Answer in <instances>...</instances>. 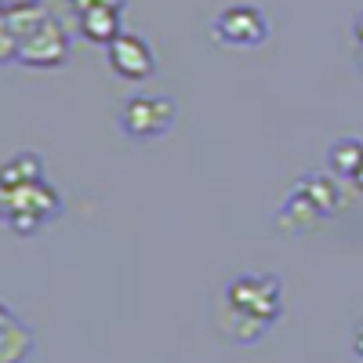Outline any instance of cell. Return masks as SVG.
Wrapping results in <instances>:
<instances>
[{
  "label": "cell",
  "mask_w": 363,
  "mask_h": 363,
  "mask_svg": "<svg viewBox=\"0 0 363 363\" xmlns=\"http://www.w3.org/2000/svg\"><path fill=\"white\" fill-rule=\"evenodd\" d=\"M284 316V284L277 272H236L225 280L215 330L233 345H255L269 335V327Z\"/></svg>",
  "instance_id": "cell-1"
},
{
  "label": "cell",
  "mask_w": 363,
  "mask_h": 363,
  "mask_svg": "<svg viewBox=\"0 0 363 363\" xmlns=\"http://www.w3.org/2000/svg\"><path fill=\"white\" fill-rule=\"evenodd\" d=\"M0 207H4V222L18 236H37L58 211H62V196L51 182H26V186L0 189Z\"/></svg>",
  "instance_id": "cell-2"
},
{
  "label": "cell",
  "mask_w": 363,
  "mask_h": 363,
  "mask_svg": "<svg viewBox=\"0 0 363 363\" xmlns=\"http://www.w3.org/2000/svg\"><path fill=\"white\" fill-rule=\"evenodd\" d=\"M178 124V102L167 95H131L120 109V131L135 142H157Z\"/></svg>",
  "instance_id": "cell-3"
},
{
  "label": "cell",
  "mask_w": 363,
  "mask_h": 363,
  "mask_svg": "<svg viewBox=\"0 0 363 363\" xmlns=\"http://www.w3.org/2000/svg\"><path fill=\"white\" fill-rule=\"evenodd\" d=\"M211 37L222 48L251 51L269 40V18L258 4H225L215 18H211Z\"/></svg>",
  "instance_id": "cell-4"
},
{
  "label": "cell",
  "mask_w": 363,
  "mask_h": 363,
  "mask_svg": "<svg viewBox=\"0 0 363 363\" xmlns=\"http://www.w3.org/2000/svg\"><path fill=\"white\" fill-rule=\"evenodd\" d=\"M106 58H109V69L128 84H142L157 73V55L149 48V40L138 33H120L106 48Z\"/></svg>",
  "instance_id": "cell-5"
},
{
  "label": "cell",
  "mask_w": 363,
  "mask_h": 363,
  "mask_svg": "<svg viewBox=\"0 0 363 363\" xmlns=\"http://www.w3.org/2000/svg\"><path fill=\"white\" fill-rule=\"evenodd\" d=\"M69 58V37L62 22H58L55 15L37 29L33 37H26L22 48H18V62L29 66V69H58Z\"/></svg>",
  "instance_id": "cell-6"
},
{
  "label": "cell",
  "mask_w": 363,
  "mask_h": 363,
  "mask_svg": "<svg viewBox=\"0 0 363 363\" xmlns=\"http://www.w3.org/2000/svg\"><path fill=\"white\" fill-rule=\"evenodd\" d=\"M294 189L320 211L323 222H327V218H335L338 211L345 207V196H349V193L342 189V178H335L330 171H327V174H320V171L301 174V178L294 182Z\"/></svg>",
  "instance_id": "cell-7"
},
{
  "label": "cell",
  "mask_w": 363,
  "mask_h": 363,
  "mask_svg": "<svg viewBox=\"0 0 363 363\" xmlns=\"http://www.w3.org/2000/svg\"><path fill=\"white\" fill-rule=\"evenodd\" d=\"M320 222H323V215L291 186L284 203H280V211H277V229L287 233V236H309Z\"/></svg>",
  "instance_id": "cell-8"
},
{
  "label": "cell",
  "mask_w": 363,
  "mask_h": 363,
  "mask_svg": "<svg viewBox=\"0 0 363 363\" xmlns=\"http://www.w3.org/2000/svg\"><path fill=\"white\" fill-rule=\"evenodd\" d=\"M48 18H51V11L40 4V0H29V4H8L4 11H0V29L11 33L18 40V48H22V40L33 37Z\"/></svg>",
  "instance_id": "cell-9"
},
{
  "label": "cell",
  "mask_w": 363,
  "mask_h": 363,
  "mask_svg": "<svg viewBox=\"0 0 363 363\" xmlns=\"http://www.w3.org/2000/svg\"><path fill=\"white\" fill-rule=\"evenodd\" d=\"M77 26H80V37L99 44V48H109L120 33H124V26H120V8H87L77 15Z\"/></svg>",
  "instance_id": "cell-10"
},
{
  "label": "cell",
  "mask_w": 363,
  "mask_h": 363,
  "mask_svg": "<svg viewBox=\"0 0 363 363\" xmlns=\"http://www.w3.org/2000/svg\"><path fill=\"white\" fill-rule=\"evenodd\" d=\"M29 345H33V330L11 313V306H0V363H22Z\"/></svg>",
  "instance_id": "cell-11"
},
{
  "label": "cell",
  "mask_w": 363,
  "mask_h": 363,
  "mask_svg": "<svg viewBox=\"0 0 363 363\" xmlns=\"http://www.w3.org/2000/svg\"><path fill=\"white\" fill-rule=\"evenodd\" d=\"M359 167H363V142L359 138L345 135V138H338L335 145L327 149V171L335 174V178L352 182Z\"/></svg>",
  "instance_id": "cell-12"
},
{
  "label": "cell",
  "mask_w": 363,
  "mask_h": 363,
  "mask_svg": "<svg viewBox=\"0 0 363 363\" xmlns=\"http://www.w3.org/2000/svg\"><path fill=\"white\" fill-rule=\"evenodd\" d=\"M44 178V160L40 153H29V149H22V153H15L4 171H0V189H11V186H26V182H40Z\"/></svg>",
  "instance_id": "cell-13"
},
{
  "label": "cell",
  "mask_w": 363,
  "mask_h": 363,
  "mask_svg": "<svg viewBox=\"0 0 363 363\" xmlns=\"http://www.w3.org/2000/svg\"><path fill=\"white\" fill-rule=\"evenodd\" d=\"M69 8L77 15L87 11V8H120V11H124V0H69Z\"/></svg>",
  "instance_id": "cell-14"
},
{
  "label": "cell",
  "mask_w": 363,
  "mask_h": 363,
  "mask_svg": "<svg viewBox=\"0 0 363 363\" xmlns=\"http://www.w3.org/2000/svg\"><path fill=\"white\" fill-rule=\"evenodd\" d=\"M352 349H356V356H363V323H359V330H356V338H352Z\"/></svg>",
  "instance_id": "cell-15"
},
{
  "label": "cell",
  "mask_w": 363,
  "mask_h": 363,
  "mask_svg": "<svg viewBox=\"0 0 363 363\" xmlns=\"http://www.w3.org/2000/svg\"><path fill=\"white\" fill-rule=\"evenodd\" d=\"M352 189H356V193H363V167H359V171H356V178H352Z\"/></svg>",
  "instance_id": "cell-16"
},
{
  "label": "cell",
  "mask_w": 363,
  "mask_h": 363,
  "mask_svg": "<svg viewBox=\"0 0 363 363\" xmlns=\"http://www.w3.org/2000/svg\"><path fill=\"white\" fill-rule=\"evenodd\" d=\"M356 40H359V44H363V18H359V22H356Z\"/></svg>",
  "instance_id": "cell-17"
},
{
  "label": "cell",
  "mask_w": 363,
  "mask_h": 363,
  "mask_svg": "<svg viewBox=\"0 0 363 363\" xmlns=\"http://www.w3.org/2000/svg\"><path fill=\"white\" fill-rule=\"evenodd\" d=\"M356 62H359V69H363V44H359V51H356Z\"/></svg>",
  "instance_id": "cell-18"
},
{
  "label": "cell",
  "mask_w": 363,
  "mask_h": 363,
  "mask_svg": "<svg viewBox=\"0 0 363 363\" xmlns=\"http://www.w3.org/2000/svg\"><path fill=\"white\" fill-rule=\"evenodd\" d=\"M8 4H29V0H4V8H8Z\"/></svg>",
  "instance_id": "cell-19"
}]
</instances>
